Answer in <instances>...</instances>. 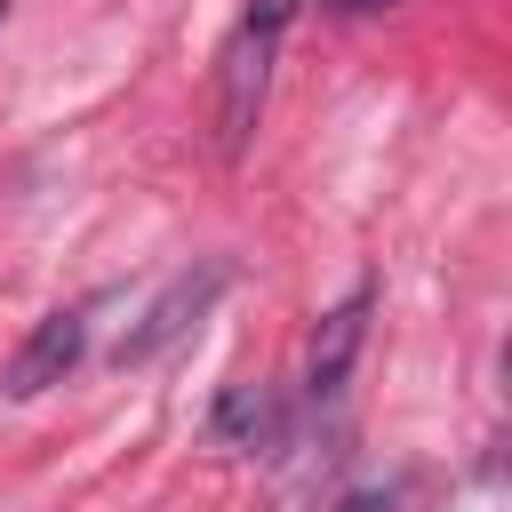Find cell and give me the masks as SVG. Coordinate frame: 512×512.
<instances>
[{"label": "cell", "instance_id": "1", "mask_svg": "<svg viewBox=\"0 0 512 512\" xmlns=\"http://www.w3.org/2000/svg\"><path fill=\"white\" fill-rule=\"evenodd\" d=\"M280 24H288V0H256L240 16V32L224 40V64H216V128H224V152H248V128H256L264 88H272Z\"/></svg>", "mask_w": 512, "mask_h": 512}, {"label": "cell", "instance_id": "7", "mask_svg": "<svg viewBox=\"0 0 512 512\" xmlns=\"http://www.w3.org/2000/svg\"><path fill=\"white\" fill-rule=\"evenodd\" d=\"M336 16H376V8H392V0H328Z\"/></svg>", "mask_w": 512, "mask_h": 512}, {"label": "cell", "instance_id": "4", "mask_svg": "<svg viewBox=\"0 0 512 512\" xmlns=\"http://www.w3.org/2000/svg\"><path fill=\"white\" fill-rule=\"evenodd\" d=\"M368 312H376V288H368V280H360L344 304L320 312V328H312V344H304V400H336V392H344V376H352V360H360V344H368Z\"/></svg>", "mask_w": 512, "mask_h": 512}, {"label": "cell", "instance_id": "2", "mask_svg": "<svg viewBox=\"0 0 512 512\" xmlns=\"http://www.w3.org/2000/svg\"><path fill=\"white\" fill-rule=\"evenodd\" d=\"M224 288H232V264H224V256L184 264V272H176V280H168V288H160V296H152V304H144V312L120 328L112 368H144V360H160L168 344H184V336H192V328L216 312V296H224Z\"/></svg>", "mask_w": 512, "mask_h": 512}, {"label": "cell", "instance_id": "5", "mask_svg": "<svg viewBox=\"0 0 512 512\" xmlns=\"http://www.w3.org/2000/svg\"><path fill=\"white\" fill-rule=\"evenodd\" d=\"M208 432H216L224 448H240V456H280V448H288V400H280L272 384H224Z\"/></svg>", "mask_w": 512, "mask_h": 512}, {"label": "cell", "instance_id": "8", "mask_svg": "<svg viewBox=\"0 0 512 512\" xmlns=\"http://www.w3.org/2000/svg\"><path fill=\"white\" fill-rule=\"evenodd\" d=\"M0 8H8V0H0Z\"/></svg>", "mask_w": 512, "mask_h": 512}, {"label": "cell", "instance_id": "3", "mask_svg": "<svg viewBox=\"0 0 512 512\" xmlns=\"http://www.w3.org/2000/svg\"><path fill=\"white\" fill-rule=\"evenodd\" d=\"M80 352H88V304H56V312L32 320V336L8 352L0 392H8V400H40V392H56V384L80 368Z\"/></svg>", "mask_w": 512, "mask_h": 512}, {"label": "cell", "instance_id": "6", "mask_svg": "<svg viewBox=\"0 0 512 512\" xmlns=\"http://www.w3.org/2000/svg\"><path fill=\"white\" fill-rule=\"evenodd\" d=\"M392 496H400V488H352V496L328 504V512H392Z\"/></svg>", "mask_w": 512, "mask_h": 512}]
</instances>
